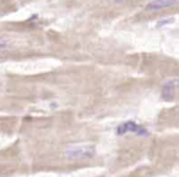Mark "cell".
I'll return each instance as SVG.
<instances>
[{
  "mask_svg": "<svg viewBox=\"0 0 179 177\" xmlns=\"http://www.w3.org/2000/svg\"><path fill=\"white\" fill-rule=\"evenodd\" d=\"M96 154V147L92 144L86 146H75L65 150V156L70 160H85L90 159Z\"/></svg>",
  "mask_w": 179,
  "mask_h": 177,
  "instance_id": "cell-1",
  "label": "cell"
},
{
  "mask_svg": "<svg viewBox=\"0 0 179 177\" xmlns=\"http://www.w3.org/2000/svg\"><path fill=\"white\" fill-rule=\"evenodd\" d=\"M125 133H135L137 136H142V137L149 136L147 130L144 128L142 126L137 125L135 121H126L124 123H121L120 126H118L117 134L118 136H124Z\"/></svg>",
  "mask_w": 179,
  "mask_h": 177,
  "instance_id": "cell-2",
  "label": "cell"
},
{
  "mask_svg": "<svg viewBox=\"0 0 179 177\" xmlns=\"http://www.w3.org/2000/svg\"><path fill=\"white\" fill-rule=\"evenodd\" d=\"M177 86H178V79H172V81H168L162 87V96H163L165 100H172L174 98Z\"/></svg>",
  "mask_w": 179,
  "mask_h": 177,
  "instance_id": "cell-3",
  "label": "cell"
},
{
  "mask_svg": "<svg viewBox=\"0 0 179 177\" xmlns=\"http://www.w3.org/2000/svg\"><path fill=\"white\" fill-rule=\"evenodd\" d=\"M178 0H153L151 1L147 6H146V10L147 11H156V10H161V9H166L174 5Z\"/></svg>",
  "mask_w": 179,
  "mask_h": 177,
  "instance_id": "cell-4",
  "label": "cell"
},
{
  "mask_svg": "<svg viewBox=\"0 0 179 177\" xmlns=\"http://www.w3.org/2000/svg\"><path fill=\"white\" fill-rule=\"evenodd\" d=\"M10 49V42L7 39L0 38V53H4Z\"/></svg>",
  "mask_w": 179,
  "mask_h": 177,
  "instance_id": "cell-5",
  "label": "cell"
},
{
  "mask_svg": "<svg viewBox=\"0 0 179 177\" xmlns=\"http://www.w3.org/2000/svg\"><path fill=\"white\" fill-rule=\"evenodd\" d=\"M174 20L173 19H167V20H163V21H161L160 23H158V25H157V27H162V26H165V25H168V23H170V22H173Z\"/></svg>",
  "mask_w": 179,
  "mask_h": 177,
  "instance_id": "cell-6",
  "label": "cell"
},
{
  "mask_svg": "<svg viewBox=\"0 0 179 177\" xmlns=\"http://www.w3.org/2000/svg\"><path fill=\"white\" fill-rule=\"evenodd\" d=\"M115 1H123V0H115Z\"/></svg>",
  "mask_w": 179,
  "mask_h": 177,
  "instance_id": "cell-7",
  "label": "cell"
}]
</instances>
